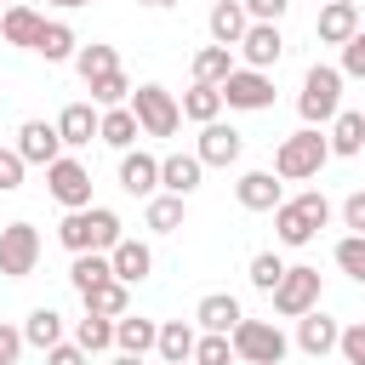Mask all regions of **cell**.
<instances>
[{"instance_id": "cell-1", "label": "cell", "mask_w": 365, "mask_h": 365, "mask_svg": "<svg viewBox=\"0 0 365 365\" xmlns=\"http://www.w3.org/2000/svg\"><path fill=\"white\" fill-rule=\"evenodd\" d=\"M57 240H63L74 257H86V251H103V257H108V251L125 240V222H120V211H108V205H86V211H63Z\"/></svg>"}, {"instance_id": "cell-2", "label": "cell", "mask_w": 365, "mask_h": 365, "mask_svg": "<svg viewBox=\"0 0 365 365\" xmlns=\"http://www.w3.org/2000/svg\"><path fill=\"white\" fill-rule=\"evenodd\" d=\"M331 160V137L319 125H302L291 137H279L274 148V177L279 182H302V177H319V165Z\"/></svg>"}, {"instance_id": "cell-3", "label": "cell", "mask_w": 365, "mask_h": 365, "mask_svg": "<svg viewBox=\"0 0 365 365\" xmlns=\"http://www.w3.org/2000/svg\"><path fill=\"white\" fill-rule=\"evenodd\" d=\"M297 114H302V125H331V120L342 114V68H331V63H314V68L302 74Z\"/></svg>"}, {"instance_id": "cell-4", "label": "cell", "mask_w": 365, "mask_h": 365, "mask_svg": "<svg viewBox=\"0 0 365 365\" xmlns=\"http://www.w3.org/2000/svg\"><path fill=\"white\" fill-rule=\"evenodd\" d=\"M325 222H331V200L319 188H308V194H297V200H285L274 211V240L279 245H308Z\"/></svg>"}, {"instance_id": "cell-5", "label": "cell", "mask_w": 365, "mask_h": 365, "mask_svg": "<svg viewBox=\"0 0 365 365\" xmlns=\"http://www.w3.org/2000/svg\"><path fill=\"white\" fill-rule=\"evenodd\" d=\"M228 342H234V359H245V365H279L285 348H291L274 319H240Z\"/></svg>"}, {"instance_id": "cell-6", "label": "cell", "mask_w": 365, "mask_h": 365, "mask_svg": "<svg viewBox=\"0 0 365 365\" xmlns=\"http://www.w3.org/2000/svg\"><path fill=\"white\" fill-rule=\"evenodd\" d=\"M131 114L143 125V137H171L182 125V103L165 91V86H137L131 91Z\"/></svg>"}, {"instance_id": "cell-7", "label": "cell", "mask_w": 365, "mask_h": 365, "mask_svg": "<svg viewBox=\"0 0 365 365\" xmlns=\"http://www.w3.org/2000/svg\"><path fill=\"white\" fill-rule=\"evenodd\" d=\"M40 262V228L34 222H6L0 228V274L6 279H29Z\"/></svg>"}, {"instance_id": "cell-8", "label": "cell", "mask_w": 365, "mask_h": 365, "mask_svg": "<svg viewBox=\"0 0 365 365\" xmlns=\"http://www.w3.org/2000/svg\"><path fill=\"white\" fill-rule=\"evenodd\" d=\"M319 308V268H285V279L274 285V314L302 319Z\"/></svg>"}, {"instance_id": "cell-9", "label": "cell", "mask_w": 365, "mask_h": 365, "mask_svg": "<svg viewBox=\"0 0 365 365\" xmlns=\"http://www.w3.org/2000/svg\"><path fill=\"white\" fill-rule=\"evenodd\" d=\"M46 188H51V200L63 205V211H86L91 205V171L80 165V160H57V165H46Z\"/></svg>"}, {"instance_id": "cell-10", "label": "cell", "mask_w": 365, "mask_h": 365, "mask_svg": "<svg viewBox=\"0 0 365 365\" xmlns=\"http://www.w3.org/2000/svg\"><path fill=\"white\" fill-rule=\"evenodd\" d=\"M222 103H228V108H245V114L274 108V80H268L262 68H234V74L222 80Z\"/></svg>"}, {"instance_id": "cell-11", "label": "cell", "mask_w": 365, "mask_h": 365, "mask_svg": "<svg viewBox=\"0 0 365 365\" xmlns=\"http://www.w3.org/2000/svg\"><path fill=\"white\" fill-rule=\"evenodd\" d=\"M17 154H23L29 165H57V160H63V131L46 125V120H23V125H17Z\"/></svg>"}, {"instance_id": "cell-12", "label": "cell", "mask_w": 365, "mask_h": 365, "mask_svg": "<svg viewBox=\"0 0 365 365\" xmlns=\"http://www.w3.org/2000/svg\"><path fill=\"white\" fill-rule=\"evenodd\" d=\"M314 34H319L325 46H348V40L359 34V0H325L319 17H314Z\"/></svg>"}, {"instance_id": "cell-13", "label": "cell", "mask_w": 365, "mask_h": 365, "mask_svg": "<svg viewBox=\"0 0 365 365\" xmlns=\"http://www.w3.org/2000/svg\"><path fill=\"white\" fill-rule=\"evenodd\" d=\"M234 51L245 57V68H262V74H268V68H274V63L285 57V40H279V23H251V29H245V40H240Z\"/></svg>"}, {"instance_id": "cell-14", "label": "cell", "mask_w": 365, "mask_h": 365, "mask_svg": "<svg viewBox=\"0 0 365 365\" xmlns=\"http://www.w3.org/2000/svg\"><path fill=\"white\" fill-rule=\"evenodd\" d=\"M240 148H245V137L234 131V125H222V120H211V125H200V165H234L240 160Z\"/></svg>"}, {"instance_id": "cell-15", "label": "cell", "mask_w": 365, "mask_h": 365, "mask_svg": "<svg viewBox=\"0 0 365 365\" xmlns=\"http://www.w3.org/2000/svg\"><path fill=\"white\" fill-rule=\"evenodd\" d=\"M120 188L125 194H137V200H154L160 194V160L154 154H120Z\"/></svg>"}, {"instance_id": "cell-16", "label": "cell", "mask_w": 365, "mask_h": 365, "mask_svg": "<svg viewBox=\"0 0 365 365\" xmlns=\"http://www.w3.org/2000/svg\"><path fill=\"white\" fill-rule=\"evenodd\" d=\"M234 200H240L245 211H279V205H285V194H279V177H274V171H245V177L234 182Z\"/></svg>"}, {"instance_id": "cell-17", "label": "cell", "mask_w": 365, "mask_h": 365, "mask_svg": "<svg viewBox=\"0 0 365 365\" xmlns=\"http://www.w3.org/2000/svg\"><path fill=\"white\" fill-rule=\"evenodd\" d=\"M108 262H114V279H120V285H143V279L154 274V251H148L143 240H131V234L108 251Z\"/></svg>"}, {"instance_id": "cell-18", "label": "cell", "mask_w": 365, "mask_h": 365, "mask_svg": "<svg viewBox=\"0 0 365 365\" xmlns=\"http://www.w3.org/2000/svg\"><path fill=\"white\" fill-rule=\"evenodd\" d=\"M240 319H245V314H240V297H228V291H211V297H200V308H194V325H200V331H217V336H234Z\"/></svg>"}, {"instance_id": "cell-19", "label": "cell", "mask_w": 365, "mask_h": 365, "mask_svg": "<svg viewBox=\"0 0 365 365\" xmlns=\"http://www.w3.org/2000/svg\"><path fill=\"white\" fill-rule=\"evenodd\" d=\"M336 342H342V325H336L331 314H319V308H314V314H302V319H297V348H302V354L325 359Z\"/></svg>"}, {"instance_id": "cell-20", "label": "cell", "mask_w": 365, "mask_h": 365, "mask_svg": "<svg viewBox=\"0 0 365 365\" xmlns=\"http://www.w3.org/2000/svg\"><path fill=\"white\" fill-rule=\"evenodd\" d=\"M205 29H211V46H240L245 40V29H251V17H245V6L240 0H217L211 6V17H205Z\"/></svg>"}, {"instance_id": "cell-21", "label": "cell", "mask_w": 365, "mask_h": 365, "mask_svg": "<svg viewBox=\"0 0 365 365\" xmlns=\"http://www.w3.org/2000/svg\"><path fill=\"white\" fill-rule=\"evenodd\" d=\"M40 29H46V17H40L34 6H6V11H0V40H6V46L34 51V46H40Z\"/></svg>"}, {"instance_id": "cell-22", "label": "cell", "mask_w": 365, "mask_h": 365, "mask_svg": "<svg viewBox=\"0 0 365 365\" xmlns=\"http://www.w3.org/2000/svg\"><path fill=\"white\" fill-rule=\"evenodd\" d=\"M200 177H205L200 154H165V160H160V188L177 194V200H188V194L200 188Z\"/></svg>"}, {"instance_id": "cell-23", "label": "cell", "mask_w": 365, "mask_h": 365, "mask_svg": "<svg viewBox=\"0 0 365 365\" xmlns=\"http://www.w3.org/2000/svg\"><path fill=\"white\" fill-rule=\"evenodd\" d=\"M114 348L120 354H154L160 348V325L154 319H143V314H125V319H114Z\"/></svg>"}, {"instance_id": "cell-24", "label": "cell", "mask_w": 365, "mask_h": 365, "mask_svg": "<svg viewBox=\"0 0 365 365\" xmlns=\"http://www.w3.org/2000/svg\"><path fill=\"white\" fill-rule=\"evenodd\" d=\"M194 342H200V331L188 319H165L154 354H160V365H194Z\"/></svg>"}, {"instance_id": "cell-25", "label": "cell", "mask_w": 365, "mask_h": 365, "mask_svg": "<svg viewBox=\"0 0 365 365\" xmlns=\"http://www.w3.org/2000/svg\"><path fill=\"white\" fill-rule=\"evenodd\" d=\"M97 137H103L108 148H120V154H131V143L143 137V125H137V114H131V103H125V108H103V120H97Z\"/></svg>"}, {"instance_id": "cell-26", "label": "cell", "mask_w": 365, "mask_h": 365, "mask_svg": "<svg viewBox=\"0 0 365 365\" xmlns=\"http://www.w3.org/2000/svg\"><path fill=\"white\" fill-rule=\"evenodd\" d=\"M97 120H103V114H91V103H68V108L57 114V131H63V148H86V143L97 137Z\"/></svg>"}, {"instance_id": "cell-27", "label": "cell", "mask_w": 365, "mask_h": 365, "mask_svg": "<svg viewBox=\"0 0 365 365\" xmlns=\"http://www.w3.org/2000/svg\"><path fill=\"white\" fill-rule=\"evenodd\" d=\"M80 302H86V314H97V319H125V314H131V285H120V279H108V285H97V291H86Z\"/></svg>"}, {"instance_id": "cell-28", "label": "cell", "mask_w": 365, "mask_h": 365, "mask_svg": "<svg viewBox=\"0 0 365 365\" xmlns=\"http://www.w3.org/2000/svg\"><path fill=\"white\" fill-rule=\"evenodd\" d=\"M23 342H29V348H40V354H51V348L63 342V314L40 302V308L23 319Z\"/></svg>"}, {"instance_id": "cell-29", "label": "cell", "mask_w": 365, "mask_h": 365, "mask_svg": "<svg viewBox=\"0 0 365 365\" xmlns=\"http://www.w3.org/2000/svg\"><path fill=\"white\" fill-rule=\"evenodd\" d=\"M325 137H331V154H336V160H354V154L365 148V114L342 108V114L331 120V131H325Z\"/></svg>"}, {"instance_id": "cell-30", "label": "cell", "mask_w": 365, "mask_h": 365, "mask_svg": "<svg viewBox=\"0 0 365 365\" xmlns=\"http://www.w3.org/2000/svg\"><path fill=\"white\" fill-rule=\"evenodd\" d=\"M222 108H228V103H222V86H200V80H194V86L182 91V120H194V125H211Z\"/></svg>"}, {"instance_id": "cell-31", "label": "cell", "mask_w": 365, "mask_h": 365, "mask_svg": "<svg viewBox=\"0 0 365 365\" xmlns=\"http://www.w3.org/2000/svg\"><path fill=\"white\" fill-rule=\"evenodd\" d=\"M114 279V262L103 257V251H86V257H74L68 262V285L86 297V291H97V285H108Z\"/></svg>"}, {"instance_id": "cell-32", "label": "cell", "mask_w": 365, "mask_h": 365, "mask_svg": "<svg viewBox=\"0 0 365 365\" xmlns=\"http://www.w3.org/2000/svg\"><path fill=\"white\" fill-rule=\"evenodd\" d=\"M74 68H80V80L91 86V80H103V74H114V68H120V51H114V46H103V40H91V46H80V51H74Z\"/></svg>"}, {"instance_id": "cell-33", "label": "cell", "mask_w": 365, "mask_h": 365, "mask_svg": "<svg viewBox=\"0 0 365 365\" xmlns=\"http://www.w3.org/2000/svg\"><path fill=\"white\" fill-rule=\"evenodd\" d=\"M228 74H234V51L228 46H200L194 51V80L200 86H222Z\"/></svg>"}, {"instance_id": "cell-34", "label": "cell", "mask_w": 365, "mask_h": 365, "mask_svg": "<svg viewBox=\"0 0 365 365\" xmlns=\"http://www.w3.org/2000/svg\"><path fill=\"white\" fill-rule=\"evenodd\" d=\"M34 51H40L46 63H68V57L80 51V40H74V29H68V23H46V29H40V46H34Z\"/></svg>"}, {"instance_id": "cell-35", "label": "cell", "mask_w": 365, "mask_h": 365, "mask_svg": "<svg viewBox=\"0 0 365 365\" xmlns=\"http://www.w3.org/2000/svg\"><path fill=\"white\" fill-rule=\"evenodd\" d=\"M143 222H148L154 234H177V228H182V200H177V194H154L148 211H143Z\"/></svg>"}, {"instance_id": "cell-36", "label": "cell", "mask_w": 365, "mask_h": 365, "mask_svg": "<svg viewBox=\"0 0 365 365\" xmlns=\"http://www.w3.org/2000/svg\"><path fill=\"white\" fill-rule=\"evenodd\" d=\"M74 342H80L86 354H103V348H114V319H97V314L74 319Z\"/></svg>"}, {"instance_id": "cell-37", "label": "cell", "mask_w": 365, "mask_h": 365, "mask_svg": "<svg viewBox=\"0 0 365 365\" xmlns=\"http://www.w3.org/2000/svg\"><path fill=\"white\" fill-rule=\"evenodd\" d=\"M86 91H91V103H103V108H125V97H131V80H125V68H114V74L91 80Z\"/></svg>"}, {"instance_id": "cell-38", "label": "cell", "mask_w": 365, "mask_h": 365, "mask_svg": "<svg viewBox=\"0 0 365 365\" xmlns=\"http://www.w3.org/2000/svg\"><path fill=\"white\" fill-rule=\"evenodd\" d=\"M336 268H342L354 285H365V234H348V240H336Z\"/></svg>"}, {"instance_id": "cell-39", "label": "cell", "mask_w": 365, "mask_h": 365, "mask_svg": "<svg viewBox=\"0 0 365 365\" xmlns=\"http://www.w3.org/2000/svg\"><path fill=\"white\" fill-rule=\"evenodd\" d=\"M279 279H285V262H279V251H257V257H251V285L274 297V285H279Z\"/></svg>"}, {"instance_id": "cell-40", "label": "cell", "mask_w": 365, "mask_h": 365, "mask_svg": "<svg viewBox=\"0 0 365 365\" xmlns=\"http://www.w3.org/2000/svg\"><path fill=\"white\" fill-rule=\"evenodd\" d=\"M194 365H234V342L217 336V331H200V342H194Z\"/></svg>"}, {"instance_id": "cell-41", "label": "cell", "mask_w": 365, "mask_h": 365, "mask_svg": "<svg viewBox=\"0 0 365 365\" xmlns=\"http://www.w3.org/2000/svg\"><path fill=\"white\" fill-rule=\"evenodd\" d=\"M23 171H29V160H23L17 148H0V194L23 188Z\"/></svg>"}, {"instance_id": "cell-42", "label": "cell", "mask_w": 365, "mask_h": 365, "mask_svg": "<svg viewBox=\"0 0 365 365\" xmlns=\"http://www.w3.org/2000/svg\"><path fill=\"white\" fill-rule=\"evenodd\" d=\"M342 80H365V29L342 46Z\"/></svg>"}, {"instance_id": "cell-43", "label": "cell", "mask_w": 365, "mask_h": 365, "mask_svg": "<svg viewBox=\"0 0 365 365\" xmlns=\"http://www.w3.org/2000/svg\"><path fill=\"white\" fill-rule=\"evenodd\" d=\"M240 6H245L251 23H279V17L291 11V0H240Z\"/></svg>"}, {"instance_id": "cell-44", "label": "cell", "mask_w": 365, "mask_h": 365, "mask_svg": "<svg viewBox=\"0 0 365 365\" xmlns=\"http://www.w3.org/2000/svg\"><path fill=\"white\" fill-rule=\"evenodd\" d=\"M336 354H342L348 365H365V325H342V342H336Z\"/></svg>"}, {"instance_id": "cell-45", "label": "cell", "mask_w": 365, "mask_h": 365, "mask_svg": "<svg viewBox=\"0 0 365 365\" xmlns=\"http://www.w3.org/2000/svg\"><path fill=\"white\" fill-rule=\"evenodd\" d=\"M29 342H23V331L17 325H0V365H17V354H23Z\"/></svg>"}, {"instance_id": "cell-46", "label": "cell", "mask_w": 365, "mask_h": 365, "mask_svg": "<svg viewBox=\"0 0 365 365\" xmlns=\"http://www.w3.org/2000/svg\"><path fill=\"white\" fill-rule=\"evenodd\" d=\"M46 365H91V354H86L80 342H57V348L46 354Z\"/></svg>"}, {"instance_id": "cell-47", "label": "cell", "mask_w": 365, "mask_h": 365, "mask_svg": "<svg viewBox=\"0 0 365 365\" xmlns=\"http://www.w3.org/2000/svg\"><path fill=\"white\" fill-rule=\"evenodd\" d=\"M342 222H348V228H354V234H365V188H359V194H348V200H342Z\"/></svg>"}, {"instance_id": "cell-48", "label": "cell", "mask_w": 365, "mask_h": 365, "mask_svg": "<svg viewBox=\"0 0 365 365\" xmlns=\"http://www.w3.org/2000/svg\"><path fill=\"white\" fill-rule=\"evenodd\" d=\"M46 6H63V11H74V6H97V0H46Z\"/></svg>"}, {"instance_id": "cell-49", "label": "cell", "mask_w": 365, "mask_h": 365, "mask_svg": "<svg viewBox=\"0 0 365 365\" xmlns=\"http://www.w3.org/2000/svg\"><path fill=\"white\" fill-rule=\"evenodd\" d=\"M143 6H154V11H165V6H177V0H143Z\"/></svg>"}, {"instance_id": "cell-50", "label": "cell", "mask_w": 365, "mask_h": 365, "mask_svg": "<svg viewBox=\"0 0 365 365\" xmlns=\"http://www.w3.org/2000/svg\"><path fill=\"white\" fill-rule=\"evenodd\" d=\"M114 365H143V359H137V354H120V359H114Z\"/></svg>"}, {"instance_id": "cell-51", "label": "cell", "mask_w": 365, "mask_h": 365, "mask_svg": "<svg viewBox=\"0 0 365 365\" xmlns=\"http://www.w3.org/2000/svg\"><path fill=\"white\" fill-rule=\"evenodd\" d=\"M0 6H29V0H0Z\"/></svg>"}]
</instances>
